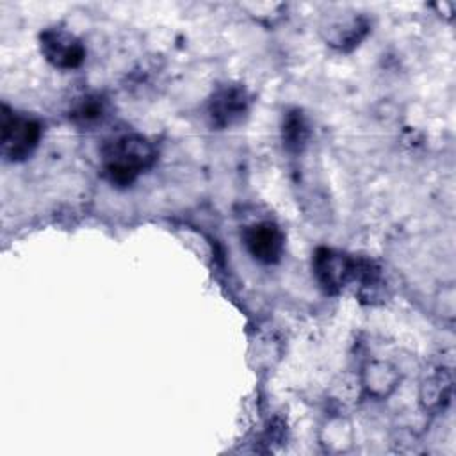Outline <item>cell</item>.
<instances>
[{
  "label": "cell",
  "instance_id": "1",
  "mask_svg": "<svg viewBox=\"0 0 456 456\" xmlns=\"http://www.w3.org/2000/svg\"><path fill=\"white\" fill-rule=\"evenodd\" d=\"M157 159L155 146L139 134H123L102 148L103 176L116 187H130Z\"/></svg>",
  "mask_w": 456,
  "mask_h": 456
},
{
  "label": "cell",
  "instance_id": "2",
  "mask_svg": "<svg viewBox=\"0 0 456 456\" xmlns=\"http://www.w3.org/2000/svg\"><path fill=\"white\" fill-rule=\"evenodd\" d=\"M314 273L319 285L328 294H337L349 283L358 281L362 290L376 289L379 283V269L367 258L347 256L330 248H319L314 256Z\"/></svg>",
  "mask_w": 456,
  "mask_h": 456
},
{
  "label": "cell",
  "instance_id": "3",
  "mask_svg": "<svg viewBox=\"0 0 456 456\" xmlns=\"http://www.w3.org/2000/svg\"><path fill=\"white\" fill-rule=\"evenodd\" d=\"M43 135L41 123L23 112L2 107L0 114V146L2 157L9 162H21L28 159L37 148Z\"/></svg>",
  "mask_w": 456,
  "mask_h": 456
},
{
  "label": "cell",
  "instance_id": "4",
  "mask_svg": "<svg viewBox=\"0 0 456 456\" xmlns=\"http://www.w3.org/2000/svg\"><path fill=\"white\" fill-rule=\"evenodd\" d=\"M251 107V96L240 84H223L208 98L207 116L210 125L223 130L240 123Z\"/></svg>",
  "mask_w": 456,
  "mask_h": 456
},
{
  "label": "cell",
  "instance_id": "5",
  "mask_svg": "<svg viewBox=\"0 0 456 456\" xmlns=\"http://www.w3.org/2000/svg\"><path fill=\"white\" fill-rule=\"evenodd\" d=\"M43 57L59 69H75L86 59V46L69 30L61 27L46 28L39 34Z\"/></svg>",
  "mask_w": 456,
  "mask_h": 456
},
{
  "label": "cell",
  "instance_id": "6",
  "mask_svg": "<svg viewBox=\"0 0 456 456\" xmlns=\"http://www.w3.org/2000/svg\"><path fill=\"white\" fill-rule=\"evenodd\" d=\"M242 240L249 255L262 264H276L285 251V235L273 221H260L246 226Z\"/></svg>",
  "mask_w": 456,
  "mask_h": 456
},
{
  "label": "cell",
  "instance_id": "7",
  "mask_svg": "<svg viewBox=\"0 0 456 456\" xmlns=\"http://www.w3.org/2000/svg\"><path fill=\"white\" fill-rule=\"evenodd\" d=\"M367 28L369 25L362 16L337 20L328 25L326 41L338 50H351L362 41V37L367 34Z\"/></svg>",
  "mask_w": 456,
  "mask_h": 456
},
{
  "label": "cell",
  "instance_id": "8",
  "mask_svg": "<svg viewBox=\"0 0 456 456\" xmlns=\"http://www.w3.org/2000/svg\"><path fill=\"white\" fill-rule=\"evenodd\" d=\"M452 388V378L449 369H436L433 374L426 378L420 388V401L426 410L438 411L442 410L451 397Z\"/></svg>",
  "mask_w": 456,
  "mask_h": 456
},
{
  "label": "cell",
  "instance_id": "9",
  "mask_svg": "<svg viewBox=\"0 0 456 456\" xmlns=\"http://www.w3.org/2000/svg\"><path fill=\"white\" fill-rule=\"evenodd\" d=\"M399 383V374L390 363L374 362L363 372L365 388L376 397H387Z\"/></svg>",
  "mask_w": 456,
  "mask_h": 456
},
{
  "label": "cell",
  "instance_id": "10",
  "mask_svg": "<svg viewBox=\"0 0 456 456\" xmlns=\"http://www.w3.org/2000/svg\"><path fill=\"white\" fill-rule=\"evenodd\" d=\"M310 130L305 116L301 110L294 109L285 114L283 118V126H281V137H283V146L290 153H297L305 148L308 141Z\"/></svg>",
  "mask_w": 456,
  "mask_h": 456
},
{
  "label": "cell",
  "instance_id": "11",
  "mask_svg": "<svg viewBox=\"0 0 456 456\" xmlns=\"http://www.w3.org/2000/svg\"><path fill=\"white\" fill-rule=\"evenodd\" d=\"M102 114H103V100L100 96H84L71 110V118L82 125H91L98 121Z\"/></svg>",
  "mask_w": 456,
  "mask_h": 456
}]
</instances>
